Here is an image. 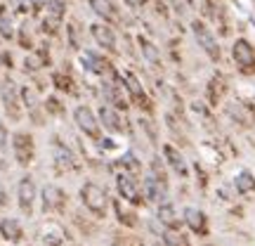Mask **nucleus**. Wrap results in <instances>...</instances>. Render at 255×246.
<instances>
[{
	"label": "nucleus",
	"mask_w": 255,
	"mask_h": 246,
	"mask_svg": "<svg viewBox=\"0 0 255 246\" xmlns=\"http://www.w3.org/2000/svg\"><path fill=\"white\" fill-rule=\"evenodd\" d=\"M81 199H83L85 208L90 213H95L97 218H106V213H109V197H106V192L99 185L85 182L81 187Z\"/></svg>",
	"instance_id": "f257e3e1"
},
{
	"label": "nucleus",
	"mask_w": 255,
	"mask_h": 246,
	"mask_svg": "<svg viewBox=\"0 0 255 246\" xmlns=\"http://www.w3.org/2000/svg\"><path fill=\"white\" fill-rule=\"evenodd\" d=\"M191 29H194V36H196L199 45L203 48V52L208 54L212 62H217V59H220V45H217V41H215V36L203 26V22H194L191 24Z\"/></svg>",
	"instance_id": "f03ea898"
},
{
	"label": "nucleus",
	"mask_w": 255,
	"mask_h": 246,
	"mask_svg": "<svg viewBox=\"0 0 255 246\" xmlns=\"http://www.w3.org/2000/svg\"><path fill=\"white\" fill-rule=\"evenodd\" d=\"M74 121L85 135H90V138H99V121H97L95 111H92L90 107H76L74 109Z\"/></svg>",
	"instance_id": "7ed1b4c3"
},
{
	"label": "nucleus",
	"mask_w": 255,
	"mask_h": 246,
	"mask_svg": "<svg viewBox=\"0 0 255 246\" xmlns=\"http://www.w3.org/2000/svg\"><path fill=\"white\" fill-rule=\"evenodd\" d=\"M38 237L45 246H62L66 242V230L57 220H45L38 230Z\"/></svg>",
	"instance_id": "20e7f679"
},
{
	"label": "nucleus",
	"mask_w": 255,
	"mask_h": 246,
	"mask_svg": "<svg viewBox=\"0 0 255 246\" xmlns=\"http://www.w3.org/2000/svg\"><path fill=\"white\" fill-rule=\"evenodd\" d=\"M232 54H234V62L241 66L244 71H251V69L255 66V50H253V45L248 43V41H244V38H239V41L234 43Z\"/></svg>",
	"instance_id": "39448f33"
},
{
	"label": "nucleus",
	"mask_w": 255,
	"mask_h": 246,
	"mask_svg": "<svg viewBox=\"0 0 255 246\" xmlns=\"http://www.w3.org/2000/svg\"><path fill=\"white\" fill-rule=\"evenodd\" d=\"M17 199H19V206L24 213H31L33 211V201H36V182L33 178H21L19 187H17Z\"/></svg>",
	"instance_id": "423d86ee"
},
{
	"label": "nucleus",
	"mask_w": 255,
	"mask_h": 246,
	"mask_svg": "<svg viewBox=\"0 0 255 246\" xmlns=\"http://www.w3.org/2000/svg\"><path fill=\"white\" fill-rule=\"evenodd\" d=\"M144 194H147L149 201L163 203L166 201V178H161L156 173H149L147 180H144Z\"/></svg>",
	"instance_id": "0eeeda50"
},
{
	"label": "nucleus",
	"mask_w": 255,
	"mask_h": 246,
	"mask_svg": "<svg viewBox=\"0 0 255 246\" xmlns=\"http://www.w3.org/2000/svg\"><path fill=\"white\" fill-rule=\"evenodd\" d=\"M64 203H66V194H64L57 185H45V187H42V208H45V211L57 213V211L64 208Z\"/></svg>",
	"instance_id": "6e6552de"
},
{
	"label": "nucleus",
	"mask_w": 255,
	"mask_h": 246,
	"mask_svg": "<svg viewBox=\"0 0 255 246\" xmlns=\"http://www.w3.org/2000/svg\"><path fill=\"white\" fill-rule=\"evenodd\" d=\"M12 147H14V156L19 161L21 166H29L33 159V142H31V135H26V133H17L14 135V142H12Z\"/></svg>",
	"instance_id": "1a4fd4ad"
},
{
	"label": "nucleus",
	"mask_w": 255,
	"mask_h": 246,
	"mask_svg": "<svg viewBox=\"0 0 255 246\" xmlns=\"http://www.w3.org/2000/svg\"><path fill=\"white\" fill-rule=\"evenodd\" d=\"M0 237L12 242V244H19L21 239H24V227L14 218H2L0 220Z\"/></svg>",
	"instance_id": "9d476101"
},
{
	"label": "nucleus",
	"mask_w": 255,
	"mask_h": 246,
	"mask_svg": "<svg viewBox=\"0 0 255 246\" xmlns=\"http://www.w3.org/2000/svg\"><path fill=\"white\" fill-rule=\"evenodd\" d=\"M116 185H118V192L123 199L128 201H137V185H135V178H132V173H118L116 175Z\"/></svg>",
	"instance_id": "9b49d317"
},
{
	"label": "nucleus",
	"mask_w": 255,
	"mask_h": 246,
	"mask_svg": "<svg viewBox=\"0 0 255 246\" xmlns=\"http://www.w3.org/2000/svg\"><path fill=\"white\" fill-rule=\"evenodd\" d=\"M90 31H92L95 41L102 45V48H106V50H116V33L111 31L106 24H92Z\"/></svg>",
	"instance_id": "f8f14e48"
},
{
	"label": "nucleus",
	"mask_w": 255,
	"mask_h": 246,
	"mask_svg": "<svg viewBox=\"0 0 255 246\" xmlns=\"http://www.w3.org/2000/svg\"><path fill=\"white\" fill-rule=\"evenodd\" d=\"M74 163H76V159H74V154H71V149L66 145H62L59 140H54V166L59 171H71Z\"/></svg>",
	"instance_id": "ddd939ff"
},
{
	"label": "nucleus",
	"mask_w": 255,
	"mask_h": 246,
	"mask_svg": "<svg viewBox=\"0 0 255 246\" xmlns=\"http://www.w3.org/2000/svg\"><path fill=\"white\" fill-rule=\"evenodd\" d=\"M99 123L104 126L109 133H121L123 126H121V116L114 107H102L99 109Z\"/></svg>",
	"instance_id": "4468645a"
},
{
	"label": "nucleus",
	"mask_w": 255,
	"mask_h": 246,
	"mask_svg": "<svg viewBox=\"0 0 255 246\" xmlns=\"http://www.w3.org/2000/svg\"><path fill=\"white\" fill-rule=\"evenodd\" d=\"M163 156H166V161H168L170 166L175 168V173H180V175H187V163H184L182 154L175 149V147L166 145V147H163Z\"/></svg>",
	"instance_id": "2eb2a0df"
},
{
	"label": "nucleus",
	"mask_w": 255,
	"mask_h": 246,
	"mask_svg": "<svg viewBox=\"0 0 255 246\" xmlns=\"http://www.w3.org/2000/svg\"><path fill=\"white\" fill-rule=\"evenodd\" d=\"M184 220L189 225L194 232H206V215L199 211V208H184Z\"/></svg>",
	"instance_id": "dca6fc26"
},
{
	"label": "nucleus",
	"mask_w": 255,
	"mask_h": 246,
	"mask_svg": "<svg viewBox=\"0 0 255 246\" xmlns=\"http://www.w3.org/2000/svg\"><path fill=\"white\" fill-rule=\"evenodd\" d=\"M236 190L241 194H248V192H255V178H253V173H248V171H241V173H236Z\"/></svg>",
	"instance_id": "f3484780"
},
{
	"label": "nucleus",
	"mask_w": 255,
	"mask_h": 246,
	"mask_svg": "<svg viewBox=\"0 0 255 246\" xmlns=\"http://www.w3.org/2000/svg\"><path fill=\"white\" fill-rule=\"evenodd\" d=\"M159 220L163 225H168V227H175V225H177V215H175L172 203H161L159 206Z\"/></svg>",
	"instance_id": "a211bd4d"
},
{
	"label": "nucleus",
	"mask_w": 255,
	"mask_h": 246,
	"mask_svg": "<svg viewBox=\"0 0 255 246\" xmlns=\"http://www.w3.org/2000/svg\"><path fill=\"white\" fill-rule=\"evenodd\" d=\"M2 99H5V104H7V111L17 116V93H14V86H12V83H5V86H2Z\"/></svg>",
	"instance_id": "6ab92c4d"
},
{
	"label": "nucleus",
	"mask_w": 255,
	"mask_h": 246,
	"mask_svg": "<svg viewBox=\"0 0 255 246\" xmlns=\"http://www.w3.org/2000/svg\"><path fill=\"white\" fill-rule=\"evenodd\" d=\"M114 211H116L118 213V220H121V223L123 225H130V227H132V225L137 223V220H135V213H132V211H123V203L118 201V199H114Z\"/></svg>",
	"instance_id": "aec40b11"
},
{
	"label": "nucleus",
	"mask_w": 255,
	"mask_h": 246,
	"mask_svg": "<svg viewBox=\"0 0 255 246\" xmlns=\"http://www.w3.org/2000/svg\"><path fill=\"white\" fill-rule=\"evenodd\" d=\"M126 88L132 93V97H137V99H142V97H144V90L139 88L137 78H135L132 74H126Z\"/></svg>",
	"instance_id": "412c9836"
},
{
	"label": "nucleus",
	"mask_w": 255,
	"mask_h": 246,
	"mask_svg": "<svg viewBox=\"0 0 255 246\" xmlns=\"http://www.w3.org/2000/svg\"><path fill=\"white\" fill-rule=\"evenodd\" d=\"M163 239H166V244H168V246H189V244H187V239H182V237L175 235V232H166V235H163Z\"/></svg>",
	"instance_id": "4be33fe9"
},
{
	"label": "nucleus",
	"mask_w": 255,
	"mask_h": 246,
	"mask_svg": "<svg viewBox=\"0 0 255 246\" xmlns=\"http://www.w3.org/2000/svg\"><path fill=\"white\" fill-rule=\"evenodd\" d=\"M7 142H10V135H7V128L0 123V151L7 149Z\"/></svg>",
	"instance_id": "5701e85b"
},
{
	"label": "nucleus",
	"mask_w": 255,
	"mask_h": 246,
	"mask_svg": "<svg viewBox=\"0 0 255 246\" xmlns=\"http://www.w3.org/2000/svg\"><path fill=\"white\" fill-rule=\"evenodd\" d=\"M7 203V192H5V187L0 185V206H5Z\"/></svg>",
	"instance_id": "b1692460"
}]
</instances>
